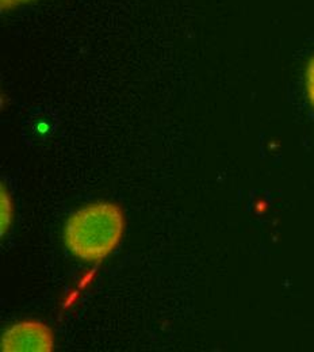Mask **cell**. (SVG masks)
Listing matches in <instances>:
<instances>
[{
    "instance_id": "5b68a950",
    "label": "cell",
    "mask_w": 314,
    "mask_h": 352,
    "mask_svg": "<svg viewBox=\"0 0 314 352\" xmlns=\"http://www.w3.org/2000/svg\"><path fill=\"white\" fill-rule=\"evenodd\" d=\"M33 1H36V0H0V7H1L3 11H10V10H14L16 7L30 4Z\"/></svg>"
},
{
    "instance_id": "3957f363",
    "label": "cell",
    "mask_w": 314,
    "mask_h": 352,
    "mask_svg": "<svg viewBox=\"0 0 314 352\" xmlns=\"http://www.w3.org/2000/svg\"><path fill=\"white\" fill-rule=\"evenodd\" d=\"M11 221V202L8 194L4 191V186H1V236L7 232Z\"/></svg>"
},
{
    "instance_id": "6da1fadb",
    "label": "cell",
    "mask_w": 314,
    "mask_h": 352,
    "mask_svg": "<svg viewBox=\"0 0 314 352\" xmlns=\"http://www.w3.org/2000/svg\"><path fill=\"white\" fill-rule=\"evenodd\" d=\"M124 230L122 209L111 202H98L69 217L64 228V243L76 258L100 262L118 247Z\"/></svg>"
},
{
    "instance_id": "277c9868",
    "label": "cell",
    "mask_w": 314,
    "mask_h": 352,
    "mask_svg": "<svg viewBox=\"0 0 314 352\" xmlns=\"http://www.w3.org/2000/svg\"><path fill=\"white\" fill-rule=\"evenodd\" d=\"M305 89L308 99L314 109V56L309 60L305 71Z\"/></svg>"
},
{
    "instance_id": "7a4b0ae2",
    "label": "cell",
    "mask_w": 314,
    "mask_h": 352,
    "mask_svg": "<svg viewBox=\"0 0 314 352\" xmlns=\"http://www.w3.org/2000/svg\"><path fill=\"white\" fill-rule=\"evenodd\" d=\"M53 347L54 340L50 328L34 320L12 325L1 338L3 352H50Z\"/></svg>"
}]
</instances>
